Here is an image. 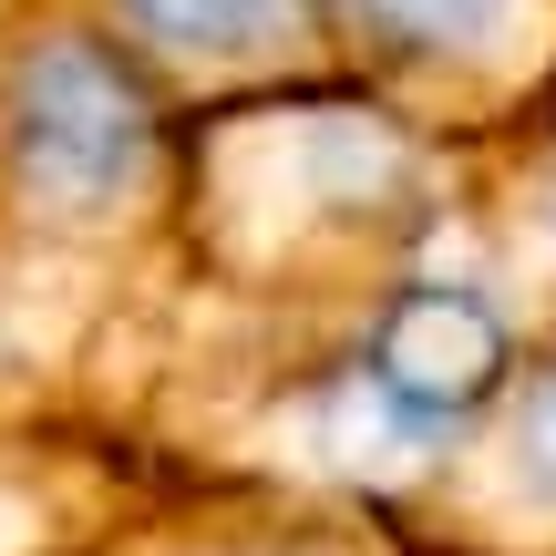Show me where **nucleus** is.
<instances>
[{"label":"nucleus","instance_id":"1","mask_svg":"<svg viewBox=\"0 0 556 556\" xmlns=\"http://www.w3.org/2000/svg\"><path fill=\"white\" fill-rule=\"evenodd\" d=\"M505 361L516 330L454 238L330 299H227L176 278L124 340L103 422L165 475H238L402 516Z\"/></svg>","mask_w":556,"mask_h":556},{"label":"nucleus","instance_id":"2","mask_svg":"<svg viewBox=\"0 0 556 556\" xmlns=\"http://www.w3.org/2000/svg\"><path fill=\"white\" fill-rule=\"evenodd\" d=\"M464 217V144L361 83L186 124L176 258L227 299H330L433 258Z\"/></svg>","mask_w":556,"mask_h":556},{"label":"nucleus","instance_id":"3","mask_svg":"<svg viewBox=\"0 0 556 556\" xmlns=\"http://www.w3.org/2000/svg\"><path fill=\"white\" fill-rule=\"evenodd\" d=\"M371 103L484 144L556 93V0H319Z\"/></svg>","mask_w":556,"mask_h":556},{"label":"nucleus","instance_id":"4","mask_svg":"<svg viewBox=\"0 0 556 556\" xmlns=\"http://www.w3.org/2000/svg\"><path fill=\"white\" fill-rule=\"evenodd\" d=\"M62 11L93 21L186 124L268 103V93H330V83H351L319 0H62Z\"/></svg>","mask_w":556,"mask_h":556},{"label":"nucleus","instance_id":"5","mask_svg":"<svg viewBox=\"0 0 556 556\" xmlns=\"http://www.w3.org/2000/svg\"><path fill=\"white\" fill-rule=\"evenodd\" d=\"M392 526L422 556H556V351L505 361Z\"/></svg>","mask_w":556,"mask_h":556},{"label":"nucleus","instance_id":"6","mask_svg":"<svg viewBox=\"0 0 556 556\" xmlns=\"http://www.w3.org/2000/svg\"><path fill=\"white\" fill-rule=\"evenodd\" d=\"M93 556H422L392 516L238 475H155Z\"/></svg>","mask_w":556,"mask_h":556},{"label":"nucleus","instance_id":"7","mask_svg":"<svg viewBox=\"0 0 556 556\" xmlns=\"http://www.w3.org/2000/svg\"><path fill=\"white\" fill-rule=\"evenodd\" d=\"M454 248L516 330V351H556V93L526 103L505 135L464 144Z\"/></svg>","mask_w":556,"mask_h":556},{"label":"nucleus","instance_id":"8","mask_svg":"<svg viewBox=\"0 0 556 556\" xmlns=\"http://www.w3.org/2000/svg\"><path fill=\"white\" fill-rule=\"evenodd\" d=\"M165 464L114 422L0 413V556H93Z\"/></svg>","mask_w":556,"mask_h":556}]
</instances>
